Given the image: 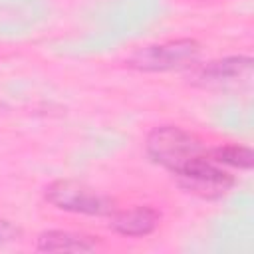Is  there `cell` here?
<instances>
[{
  "mask_svg": "<svg viewBox=\"0 0 254 254\" xmlns=\"http://www.w3.org/2000/svg\"><path fill=\"white\" fill-rule=\"evenodd\" d=\"M147 155L173 175H181L189 165L206 155V147L189 131L177 125L155 127L145 143Z\"/></svg>",
  "mask_w": 254,
  "mask_h": 254,
  "instance_id": "obj_1",
  "label": "cell"
},
{
  "mask_svg": "<svg viewBox=\"0 0 254 254\" xmlns=\"http://www.w3.org/2000/svg\"><path fill=\"white\" fill-rule=\"evenodd\" d=\"M44 196L56 208L77 212V214L109 216L115 210L113 198L71 179H60V181L50 183L44 190Z\"/></svg>",
  "mask_w": 254,
  "mask_h": 254,
  "instance_id": "obj_2",
  "label": "cell"
},
{
  "mask_svg": "<svg viewBox=\"0 0 254 254\" xmlns=\"http://www.w3.org/2000/svg\"><path fill=\"white\" fill-rule=\"evenodd\" d=\"M198 52H200L198 42L190 38H181V40L139 48L127 60V65L141 71H167V69L189 65L190 62L196 60Z\"/></svg>",
  "mask_w": 254,
  "mask_h": 254,
  "instance_id": "obj_3",
  "label": "cell"
},
{
  "mask_svg": "<svg viewBox=\"0 0 254 254\" xmlns=\"http://www.w3.org/2000/svg\"><path fill=\"white\" fill-rule=\"evenodd\" d=\"M177 177H179L181 185L189 192H194V194L204 196V198L222 196L234 185V177L230 173H226L224 169H220L208 157V149H206V155L204 157L196 159L192 165H189Z\"/></svg>",
  "mask_w": 254,
  "mask_h": 254,
  "instance_id": "obj_4",
  "label": "cell"
},
{
  "mask_svg": "<svg viewBox=\"0 0 254 254\" xmlns=\"http://www.w3.org/2000/svg\"><path fill=\"white\" fill-rule=\"evenodd\" d=\"M161 220V214L151 206H133L113 210L109 214V228L121 236H147Z\"/></svg>",
  "mask_w": 254,
  "mask_h": 254,
  "instance_id": "obj_5",
  "label": "cell"
},
{
  "mask_svg": "<svg viewBox=\"0 0 254 254\" xmlns=\"http://www.w3.org/2000/svg\"><path fill=\"white\" fill-rule=\"evenodd\" d=\"M97 236L69 232V230H46L36 238V250L40 252H91L97 246Z\"/></svg>",
  "mask_w": 254,
  "mask_h": 254,
  "instance_id": "obj_6",
  "label": "cell"
},
{
  "mask_svg": "<svg viewBox=\"0 0 254 254\" xmlns=\"http://www.w3.org/2000/svg\"><path fill=\"white\" fill-rule=\"evenodd\" d=\"M252 60L248 56H232V58H224V60H216L206 64L200 69V79L204 83H224V81H232L242 77L244 73L250 71Z\"/></svg>",
  "mask_w": 254,
  "mask_h": 254,
  "instance_id": "obj_7",
  "label": "cell"
},
{
  "mask_svg": "<svg viewBox=\"0 0 254 254\" xmlns=\"http://www.w3.org/2000/svg\"><path fill=\"white\" fill-rule=\"evenodd\" d=\"M208 157L216 165H230L238 169H250L252 167V151L242 145H220L208 149Z\"/></svg>",
  "mask_w": 254,
  "mask_h": 254,
  "instance_id": "obj_8",
  "label": "cell"
},
{
  "mask_svg": "<svg viewBox=\"0 0 254 254\" xmlns=\"http://www.w3.org/2000/svg\"><path fill=\"white\" fill-rule=\"evenodd\" d=\"M18 236H20V228L14 222H10V220L0 218V246L16 240Z\"/></svg>",
  "mask_w": 254,
  "mask_h": 254,
  "instance_id": "obj_9",
  "label": "cell"
}]
</instances>
